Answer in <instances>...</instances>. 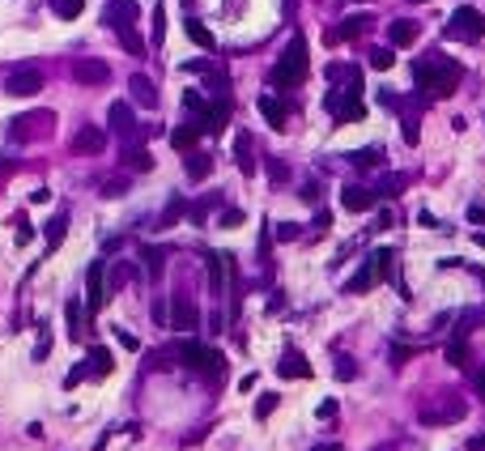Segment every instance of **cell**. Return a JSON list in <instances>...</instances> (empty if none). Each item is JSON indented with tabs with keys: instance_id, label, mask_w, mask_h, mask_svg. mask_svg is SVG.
I'll list each match as a JSON object with an SVG mask.
<instances>
[{
	"instance_id": "1",
	"label": "cell",
	"mask_w": 485,
	"mask_h": 451,
	"mask_svg": "<svg viewBox=\"0 0 485 451\" xmlns=\"http://www.w3.org/2000/svg\"><path fill=\"white\" fill-rule=\"evenodd\" d=\"M460 81H464V68H460L456 60L439 55V51H430L426 60L413 64V85H418V94H422L426 102H435V98H452V94L460 89Z\"/></svg>"
},
{
	"instance_id": "2",
	"label": "cell",
	"mask_w": 485,
	"mask_h": 451,
	"mask_svg": "<svg viewBox=\"0 0 485 451\" xmlns=\"http://www.w3.org/2000/svg\"><path fill=\"white\" fill-rule=\"evenodd\" d=\"M307 38L303 34H294L290 43H285V51H281V60L273 64V72H268V85L273 89H294L303 77H307Z\"/></svg>"
},
{
	"instance_id": "3",
	"label": "cell",
	"mask_w": 485,
	"mask_h": 451,
	"mask_svg": "<svg viewBox=\"0 0 485 451\" xmlns=\"http://www.w3.org/2000/svg\"><path fill=\"white\" fill-rule=\"evenodd\" d=\"M107 26L119 34V43H124L132 55L145 51V43H141V34H136V0H111V4H107Z\"/></svg>"
},
{
	"instance_id": "4",
	"label": "cell",
	"mask_w": 485,
	"mask_h": 451,
	"mask_svg": "<svg viewBox=\"0 0 485 451\" xmlns=\"http://www.w3.org/2000/svg\"><path fill=\"white\" fill-rule=\"evenodd\" d=\"M175 358H179L187 371H200V375H209V379H222V371H226V358H222L217 349L200 345V341H179V345H175Z\"/></svg>"
},
{
	"instance_id": "5",
	"label": "cell",
	"mask_w": 485,
	"mask_h": 451,
	"mask_svg": "<svg viewBox=\"0 0 485 451\" xmlns=\"http://www.w3.org/2000/svg\"><path fill=\"white\" fill-rule=\"evenodd\" d=\"M443 34L447 38H456V43H477L485 34V17L477 9H469V4H460L452 17H447V26H443Z\"/></svg>"
},
{
	"instance_id": "6",
	"label": "cell",
	"mask_w": 485,
	"mask_h": 451,
	"mask_svg": "<svg viewBox=\"0 0 485 451\" xmlns=\"http://www.w3.org/2000/svg\"><path fill=\"white\" fill-rule=\"evenodd\" d=\"M9 132H13V141H38V136H51V132H55V115H51V111H30V115H17Z\"/></svg>"
},
{
	"instance_id": "7",
	"label": "cell",
	"mask_w": 485,
	"mask_h": 451,
	"mask_svg": "<svg viewBox=\"0 0 485 451\" xmlns=\"http://www.w3.org/2000/svg\"><path fill=\"white\" fill-rule=\"evenodd\" d=\"M379 281H383V247H379L375 256L362 260V268L345 281V294H366V290H375Z\"/></svg>"
},
{
	"instance_id": "8",
	"label": "cell",
	"mask_w": 485,
	"mask_h": 451,
	"mask_svg": "<svg viewBox=\"0 0 485 451\" xmlns=\"http://www.w3.org/2000/svg\"><path fill=\"white\" fill-rule=\"evenodd\" d=\"M107 119H111V132H115L124 145H141V124L132 119V107H128V102H111V107H107Z\"/></svg>"
},
{
	"instance_id": "9",
	"label": "cell",
	"mask_w": 485,
	"mask_h": 451,
	"mask_svg": "<svg viewBox=\"0 0 485 451\" xmlns=\"http://www.w3.org/2000/svg\"><path fill=\"white\" fill-rule=\"evenodd\" d=\"M4 89H9V98H34L43 89V72L38 68H13L9 81H4Z\"/></svg>"
},
{
	"instance_id": "10",
	"label": "cell",
	"mask_w": 485,
	"mask_h": 451,
	"mask_svg": "<svg viewBox=\"0 0 485 451\" xmlns=\"http://www.w3.org/2000/svg\"><path fill=\"white\" fill-rule=\"evenodd\" d=\"M107 298H111V294H107V264L94 260L89 273H85V303H89V311H98Z\"/></svg>"
},
{
	"instance_id": "11",
	"label": "cell",
	"mask_w": 485,
	"mask_h": 451,
	"mask_svg": "<svg viewBox=\"0 0 485 451\" xmlns=\"http://www.w3.org/2000/svg\"><path fill=\"white\" fill-rule=\"evenodd\" d=\"M72 77H77L81 85H107V81H111V68H107V60L81 55V60L72 64Z\"/></svg>"
},
{
	"instance_id": "12",
	"label": "cell",
	"mask_w": 485,
	"mask_h": 451,
	"mask_svg": "<svg viewBox=\"0 0 485 451\" xmlns=\"http://www.w3.org/2000/svg\"><path fill=\"white\" fill-rule=\"evenodd\" d=\"M341 205H345L349 213H371V209L379 205V192H375V188H362V183H349V188L341 192Z\"/></svg>"
},
{
	"instance_id": "13",
	"label": "cell",
	"mask_w": 485,
	"mask_h": 451,
	"mask_svg": "<svg viewBox=\"0 0 485 451\" xmlns=\"http://www.w3.org/2000/svg\"><path fill=\"white\" fill-rule=\"evenodd\" d=\"M366 30H371V17H366V13H354V17H345L337 30H328L324 38H328V47H332V43H349V38H362Z\"/></svg>"
},
{
	"instance_id": "14",
	"label": "cell",
	"mask_w": 485,
	"mask_h": 451,
	"mask_svg": "<svg viewBox=\"0 0 485 451\" xmlns=\"http://www.w3.org/2000/svg\"><path fill=\"white\" fill-rule=\"evenodd\" d=\"M200 324V311H196V303L187 298V294H175V303H170V328H183V332H192Z\"/></svg>"
},
{
	"instance_id": "15",
	"label": "cell",
	"mask_w": 485,
	"mask_h": 451,
	"mask_svg": "<svg viewBox=\"0 0 485 451\" xmlns=\"http://www.w3.org/2000/svg\"><path fill=\"white\" fill-rule=\"evenodd\" d=\"M72 149H77V153H102V149H107V132L94 128V124H85V128L72 136Z\"/></svg>"
},
{
	"instance_id": "16",
	"label": "cell",
	"mask_w": 485,
	"mask_h": 451,
	"mask_svg": "<svg viewBox=\"0 0 485 451\" xmlns=\"http://www.w3.org/2000/svg\"><path fill=\"white\" fill-rule=\"evenodd\" d=\"M277 371H281L285 379H311V362H307L298 349H285L281 362H277Z\"/></svg>"
},
{
	"instance_id": "17",
	"label": "cell",
	"mask_w": 485,
	"mask_h": 451,
	"mask_svg": "<svg viewBox=\"0 0 485 451\" xmlns=\"http://www.w3.org/2000/svg\"><path fill=\"white\" fill-rule=\"evenodd\" d=\"M85 362H89V366H85V375H89V379H107V375H111V366H115V358H111V349H107V345H94Z\"/></svg>"
},
{
	"instance_id": "18",
	"label": "cell",
	"mask_w": 485,
	"mask_h": 451,
	"mask_svg": "<svg viewBox=\"0 0 485 451\" xmlns=\"http://www.w3.org/2000/svg\"><path fill=\"white\" fill-rule=\"evenodd\" d=\"M260 115H264L273 128H285V119H290V111H285V102H281L277 94H260Z\"/></svg>"
},
{
	"instance_id": "19",
	"label": "cell",
	"mask_w": 485,
	"mask_h": 451,
	"mask_svg": "<svg viewBox=\"0 0 485 451\" xmlns=\"http://www.w3.org/2000/svg\"><path fill=\"white\" fill-rule=\"evenodd\" d=\"M413 38H418V21H413V17H400V21L388 26V43H392V47H409Z\"/></svg>"
},
{
	"instance_id": "20",
	"label": "cell",
	"mask_w": 485,
	"mask_h": 451,
	"mask_svg": "<svg viewBox=\"0 0 485 451\" xmlns=\"http://www.w3.org/2000/svg\"><path fill=\"white\" fill-rule=\"evenodd\" d=\"M128 89H132V98H136L141 107H158V89H153V81H149L145 72H136V77L128 81Z\"/></svg>"
},
{
	"instance_id": "21",
	"label": "cell",
	"mask_w": 485,
	"mask_h": 451,
	"mask_svg": "<svg viewBox=\"0 0 485 451\" xmlns=\"http://www.w3.org/2000/svg\"><path fill=\"white\" fill-rule=\"evenodd\" d=\"M456 418H464V401H456V396H452L443 409H426V413H422V422H430V426H439V422H456Z\"/></svg>"
},
{
	"instance_id": "22",
	"label": "cell",
	"mask_w": 485,
	"mask_h": 451,
	"mask_svg": "<svg viewBox=\"0 0 485 451\" xmlns=\"http://www.w3.org/2000/svg\"><path fill=\"white\" fill-rule=\"evenodd\" d=\"M196 141H200V124H196V119H192V124H179V128L170 132V145H175V149H187V153H192Z\"/></svg>"
},
{
	"instance_id": "23",
	"label": "cell",
	"mask_w": 485,
	"mask_h": 451,
	"mask_svg": "<svg viewBox=\"0 0 485 451\" xmlns=\"http://www.w3.org/2000/svg\"><path fill=\"white\" fill-rule=\"evenodd\" d=\"M234 162H239V170H243V175H251V170H256V158H251V136H247V132H239V136H234Z\"/></svg>"
},
{
	"instance_id": "24",
	"label": "cell",
	"mask_w": 485,
	"mask_h": 451,
	"mask_svg": "<svg viewBox=\"0 0 485 451\" xmlns=\"http://www.w3.org/2000/svg\"><path fill=\"white\" fill-rule=\"evenodd\" d=\"M183 213H187V200H183V196L175 192V196L166 200V209H162V217H158V230H170V226H175V222H179Z\"/></svg>"
},
{
	"instance_id": "25",
	"label": "cell",
	"mask_w": 485,
	"mask_h": 451,
	"mask_svg": "<svg viewBox=\"0 0 485 451\" xmlns=\"http://www.w3.org/2000/svg\"><path fill=\"white\" fill-rule=\"evenodd\" d=\"M124 166H128V170H153V158H149V149H141V145H124Z\"/></svg>"
},
{
	"instance_id": "26",
	"label": "cell",
	"mask_w": 485,
	"mask_h": 451,
	"mask_svg": "<svg viewBox=\"0 0 485 451\" xmlns=\"http://www.w3.org/2000/svg\"><path fill=\"white\" fill-rule=\"evenodd\" d=\"M183 166H187V179H196V183H200V179H209V170H213V158H209V153H196V149H192Z\"/></svg>"
},
{
	"instance_id": "27",
	"label": "cell",
	"mask_w": 485,
	"mask_h": 451,
	"mask_svg": "<svg viewBox=\"0 0 485 451\" xmlns=\"http://www.w3.org/2000/svg\"><path fill=\"white\" fill-rule=\"evenodd\" d=\"M64 234H68V213L60 209V213L47 222V251H51V247H60V243H64Z\"/></svg>"
},
{
	"instance_id": "28",
	"label": "cell",
	"mask_w": 485,
	"mask_h": 451,
	"mask_svg": "<svg viewBox=\"0 0 485 451\" xmlns=\"http://www.w3.org/2000/svg\"><path fill=\"white\" fill-rule=\"evenodd\" d=\"M141 260H145V273L158 281V277H162V268H166V251H162V247H145V256H141Z\"/></svg>"
},
{
	"instance_id": "29",
	"label": "cell",
	"mask_w": 485,
	"mask_h": 451,
	"mask_svg": "<svg viewBox=\"0 0 485 451\" xmlns=\"http://www.w3.org/2000/svg\"><path fill=\"white\" fill-rule=\"evenodd\" d=\"M187 38H192L196 47H205V51H213V34H209V26H200L196 17H187Z\"/></svg>"
},
{
	"instance_id": "30",
	"label": "cell",
	"mask_w": 485,
	"mask_h": 451,
	"mask_svg": "<svg viewBox=\"0 0 485 451\" xmlns=\"http://www.w3.org/2000/svg\"><path fill=\"white\" fill-rule=\"evenodd\" d=\"M81 9H85V0H51V13H55L60 21H72V17H81Z\"/></svg>"
},
{
	"instance_id": "31",
	"label": "cell",
	"mask_w": 485,
	"mask_h": 451,
	"mask_svg": "<svg viewBox=\"0 0 485 451\" xmlns=\"http://www.w3.org/2000/svg\"><path fill=\"white\" fill-rule=\"evenodd\" d=\"M366 64H371V68H379V72H388V68L396 64V55H392V47H371Z\"/></svg>"
},
{
	"instance_id": "32",
	"label": "cell",
	"mask_w": 485,
	"mask_h": 451,
	"mask_svg": "<svg viewBox=\"0 0 485 451\" xmlns=\"http://www.w3.org/2000/svg\"><path fill=\"white\" fill-rule=\"evenodd\" d=\"M128 277H132V268H128V264H115V268L107 273V294L124 290V286H128Z\"/></svg>"
},
{
	"instance_id": "33",
	"label": "cell",
	"mask_w": 485,
	"mask_h": 451,
	"mask_svg": "<svg viewBox=\"0 0 485 451\" xmlns=\"http://www.w3.org/2000/svg\"><path fill=\"white\" fill-rule=\"evenodd\" d=\"M464 358H469V345H464V337L456 332V337L447 341V362H452V366H464Z\"/></svg>"
},
{
	"instance_id": "34",
	"label": "cell",
	"mask_w": 485,
	"mask_h": 451,
	"mask_svg": "<svg viewBox=\"0 0 485 451\" xmlns=\"http://www.w3.org/2000/svg\"><path fill=\"white\" fill-rule=\"evenodd\" d=\"M379 158H383L379 149H354V153H349V162L362 166V170H366V166H379Z\"/></svg>"
},
{
	"instance_id": "35",
	"label": "cell",
	"mask_w": 485,
	"mask_h": 451,
	"mask_svg": "<svg viewBox=\"0 0 485 451\" xmlns=\"http://www.w3.org/2000/svg\"><path fill=\"white\" fill-rule=\"evenodd\" d=\"M81 332H85V328H81V303L72 298V303H68V337L81 341Z\"/></svg>"
},
{
	"instance_id": "36",
	"label": "cell",
	"mask_w": 485,
	"mask_h": 451,
	"mask_svg": "<svg viewBox=\"0 0 485 451\" xmlns=\"http://www.w3.org/2000/svg\"><path fill=\"white\" fill-rule=\"evenodd\" d=\"M375 192H379V196H400V192H405V175H388Z\"/></svg>"
},
{
	"instance_id": "37",
	"label": "cell",
	"mask_w": 485,
	"mask_h": 451,
	"mask_svg": "<svg viewBox=\"0 0 485 451\" xmlns=\"http://www.w3.org/2000/svg\"><path fill=\"white\" fill-rule=\"evenodd\" d=\"M183 107H187V111H192V115H196V119H200V115H205V111H209V102H205V98H200V94H196V89H187V94H183Z\"/></svg>"
},
{
	"instance_id": "38",
	"label": "cell",
	"mask_w": 485,
	"mask_h": 451,
	"mask_svg": "<svg viewBox=\"0 0 485 451\" xmlns=\"http://www.w3.org/2000/svg\"><path fill=\"white\" fill-rule=\"evenodd\" d=\"M217 226H222V230H239V226H243V209H222Z\"/></svg>"
},
{
	"instance_id": "39",
	"label": "cell",
	"mask_w": 485,
	"mask_h": 451,
	"mask_svg": "<svg viewBox=\"0 0 485 451\" xmlns=\"http://www.w3.org/2000/svg\"><path fill=\"white\" fill-rule=\"evenodd\" d=\"M273 409H277V392H264V396L256 401V418H268Z\"/></svg>"
},
{
	"instance_id": "40",
	"label": "cell",
	"mask_w": 485,
	"mask_h": 451,
	"mask_svg": "<svg viewBox=\"0 0 485 451\" xmlns=\"http://www.w3.org/2000/svg\"><path fill=\"white\" fill-rule=\"evenodd\" d=\"M13 226H17V243H30V239H34V230H30V222H26L21 213L13 217Z\"/></svg>"
},
{
	"instance_id": "41",
	"label": "cell",
	"mask_w": 485,
	"mask_h": 451,
	"mask_svg": "<svg viewBox=\"0 0 485 451\" xmlns=\"http://www.w3.org/2000/svg\"><path fill=\"white\" fill-rule=\"evenodd\" d=\"M162 34H166V17H162V4L153 9V43H162Z\"/></svg>"
},
{
	"instance_id": "42",
	"label": "cell",
	"mask_w": 485,
	"mask_h": 451,
	"mask_svg": "<svg viewBox=\"0 0 485 451\" xmlns=\"http://www.w3.org/2000/svg\"><path fill=\"white\" fill-rule=\"evenodd\" d=\"M124 188H128V179H107L102 183V196H124Z\"/></svg>"
},
{
	"instance_id": "43",
	"label": "cell",
	"mask_w": 485,
	"mask_h": 451,
	"mask_svg": "<svg viewBox=\"0 0 485 451\" xmlns=\"http://www.w3.org/2000/svg\"><path fill=\"white\" fill-rule=\"evenodd\" d=\"M277 239H281V243H294V239H298V226H294V222H281V226H277Z\"/></svg>"
},
{
	"instance_id": "44",
	"label": "cell",
	"mask_w": 485,
	"mask_h": 451,
	"mask_svg": "<svg viewBox=\"0 0 485 451\" xmlns=\"http://www.w3.org/2000/svg\"><path fill=\"white\" fill-rule=\"evenodd\" d=\"M337 375H341V379H354V375H358L354 358H337Z\"/></svg>"
},
{
	"instance_id": "45",
	"label": "cell",
	"mask_w": 485,
	"mask_h": 451,
	"mask_svg": "<svg viewBox=\"0 0 485 451\" xmlns=\"http://www.w3.org/2000/svg\"><path fill=\"white\" fill-rule=\"evenodd\" d=\"M47 200H51V192H47V188H34V192H30V205H47Z\"/></svg>"
},
{
	"instance_id": "46",
	"label": "cell",
	"mask_w": 485,
	"mask_h": 451,
	"mask_svg": "<svg viewBox=\"0 0 485 451\" xmlns=\"http://www.w3.org/2000/svg\"><path fill=\"white\" fill-rule=\"evenodd\" d=\"M153 320H158V324H162V328H166V324H170V315H166V303H153Z\"/></svg>"
},
{
	"instance_id": "47",
	"label": "cell",
	"mask_w": 485,
	"mask_h": 451,
	"mask_svg": "<svg viewBox=\"0 0 485 451\" xmlns=\"http://www.w3.org/2000/svg\"><path fill=\"white\" fill-rule=\"evenodd\" d=\"M268 175H273V179H277V183H281V179H285V175H290V170H285V166H281V162H268Z\"/></svg>"
},
{
	"instance_id": "48",
	"label": "cell",
	"mask_w": 485,
	"mask_h": 451,
	"mask_svg": "<svg viewBox=\"0 0 485 451\" xmlns=\"http://www.w3.org/2000/svg\"><path fill=\"white\" fill-rule=\"evenodd\" d=\"M320 418H337V401H324L320 405Z\"/></svg>"
},
{
	"instance_id": "49",
	"label": "cell",
	"mask_w": 485,
	"mask_h": 451,
	"mask_svg": "<svg viewBox=\"0 0 485 451\" xmlns=\"http://www.w3.org/2000/svg\"><path fill=\"white\" fill-rule=\"evenodd\" d=\"M473 384H477V396H481V401H485V366H481V371H477V375H473Z\"/></svg>"
},
{
	"instance_id": "50",
	"label": "cell",
	"mask_w": 485,
	"mask_h": 451,
	"mask_svg": "<svg viewBox=\"0 0 485 451\" xmlns=\"http://www.w3.org/2000/svg\"><path fill=\"white\" fill-rule=\"evenodd\" d=\"M469 451H485V435H477V439L469 443Z\"/></svg>"
},
{
	"instance_id": "51",
	"label": "cell",
	"mask_w": 485,
	"mask_h": 451,
	"mask_svg": "<svg viewBox=\"0 0 485 451\" xmlns=\"http://www.w3.org/2000/svg\"><path fill=\"white\" fill-rule=\"evenodd\" d=\"M13 166H17L13 158H0V175H4V170H13Z\"/></svg>"
},
{
	"instance_id": "52",
	"label": "cell",
	"mask_w": 485,
	"mask_h": 451,
	"mask_svg": "<svg viewBox=\"0 0 485 451\" xmlns=\"http://www.w3.org/2000/svg\"><path fill=\"white\" fill-rule=\"evenodd\" d=\"M315 451H341V447H332V443H324V447H315Z\"/></svg>"
},
{
	"instance_id": "53",
	"label": "cell",
	"mask_w": 485,
	"mask_h": 451,
	"mask_svg": "<svg viewBox=\"0 0 485 451\" xmlns=\"http://www.w3.org/2000/svg\"><path fill=\"white\" fill-rule=\"evenodd\" d=\"M413 4H426V0H413Z\"/></svg>"
}]
</instances>
